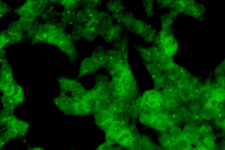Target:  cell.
Masks as SVG:
<instances>
[{
    "label": "cell",
    "instance_id": "cell-30",
    "mask_svg": "<svg viewBox=\"0 0 225 150\" xmlns=\"http://www.w3.org/2000/svg\"><path fill=\"white\" fill-rule=\"evenodd\" d=\"M100 35L99 33L95 30L85 28L83 38L88 43L93 42Z\"/></svg>",
    "mask_w": 225,
    "mask_h": 150
},
{
    "label": "cell",
    "instance_id": "cell-1",
    "mask_svg": "<svg viewBox=\"0 0 225 150\" xmlns=\"http://www.w3.org/2000/svg\"><path fill=\"white\" fill-rule=\"evenodd\" d=\"M0 143L1 150L6 143L25 137L30 123L18 118L14 113L0 110Z\"/></svg>",
    "mask_w": 225,
    "mask_h": 150
},
{
    "label": "cell",
    "instance_id": "cell-11",
    "mask_svg": "<svg viewBox=\"0 0 225 150\" xmlns=\"http://www.w3.org/2000/svg\"><path fill=\"white\" fill-rule=\"evenodd\" d=\"M111 14H110L102 21L100 30V36L105 42H111V38L113 31L115 23Z\"/></svg>",
    "mask_w": 225,
    "mask_h": 150
},
{
    "label": "cell",
    "instance_id": "cell-25",
    "mask_svg": "<svg viewBox=\"0 0 225 150\" xmlns=\"http://www.w3.org/2000/svg\"><path fill=\"white\" fill-rule=\"evenodd\" d=\"M177 16L170 12L161 16L160 18L161 25V29L167 28L173 25Z\"/></svg>",
    "mask_w": 225,
    "mask_h": 150
},
{
    "label": "cell",
    "instance_id": "cell-38",
    "mask_svg": "<svg viewBox=\"0 0 225 150\" xmlns=\"http://www.w3.org/2000/svg\"><path fill=\"white\" fill-rule=\"evenodd\" d=\"M114 146L110 145L104 142L95 150H124L123 148L119 146Z\"/></svg>",
    "mask_w": 225,
    "mask_h": 150
},
{
    "label": "cell",
    "instance_id": "cell-28",
    "mask_svg": "<svg viewBox=\"0 0 225 150\" xmlns=\"http://www.w3.org/2000/svg\"><path fill=\"white\" fill-rule=\"evenodd\" d=\"M103 4V2L100 0H80V8H98Z\"/></svg>",
    "mask_w": 225,
    "mask_h": 150
},
{
    "label": "cell",
    "instance_id": "cell-10",
    "mask_svg": "<svg viewBox=\"0 0 225 150\" xmlns=\"http://www.w3.org/2000/svg\"><path fill=\"white\" fill-rule=\"evenodd\" d=\"M141 99L146 106L150 108L155 109L162 105V94L157 90H150L145 91Z\"/></svg>",
    "mask_w": 225,
    "mask_h": 150
},
{
    "label": "cell",
    "instance_id": "cell-9",
    "mask_svg": "<svg viewBox=\"0 0 225 150\" xmlns=\"http://www.w3.org/2000/svg\"><path fill=\"white\" fill-rule=\"evenodd\" d=\"M127 148L131 150H158L157 146L152 138L145 134H140Z\"/></svg>",
    "mask_w": 225,
    "mask_h": 150
},
{
    "label": "cell",
    "instance_id": "cell-39",
    "mask_svg": "<svg viewBox=\"0 0 225 150\" xmlns=\"http://www.w3.org/2000/svg\"><path fill=\"white\" fill-rule=\"evenodd\" d=\"M173 1L171 0H155V2L158 6L156 11H157L165 8L169 7Z\"/></svg>",
    "mask_w": 225,
    "mask_h": 150
},
{
    "label": "cell",
    "instance_id": "cell-2",
    "mask_svg": "<svg viewBox=\"0 0 225 150\" xmlns=\"http://www.w3.org/2000/svg\"><path fill=\"white\" fill-rule=\"evenodd\" d=\"M174 25L158 31L152 45L156 47L162 53L170 57L176 54L178 49V43L174 35Z\"/></svg>",
    "mask_w": 225,
    "mask_h": 150
},
{
    "label": "cell",
    "instance_id": "cell-40",
    "mask_svg": "<svg viewBox=\"0 0 225 150\" xmlns=\"http://www.w3.org/2000/svg\"><path fill=\"white\" fill-rule=\"evenodd\" d=\"M21 141L26 145L27 150H45L42 148L37 147L34 145L33 146H31L28 142L27 141L25 137L23 138L19 139Z\"/></svg>",
    "mask_w": 225,
    "mask_h": 150
},
{
    "label": "cell",
    "instance_id": "cell-18",
    "mask_svg": "<svg viewBox=\"0 0 225 150\" xmlns=\"http://www.w3.org/2000/svg\"><path fill=\"white\" fill-rule=\"evenodd\" d=\"M77 10L64 8L60 13V20L67 25H71L77 23Z\"/></svg>",
    "mask_w": 225,
    "mask_h": 150
},
{
    "label": "cell",
    "instance_id": "cell-41",
    "mask_svg": "<svg viewBox=\"0 0 225 150\" xmlns=\"http://www.w3.org/2000/svg\"><path fill=\"white\" fill-rule=\"evenodd\" d=\"M11 10V7L2 1H0L1 16L10 12Z\"/></svg>",
    "mask_w": 225,
    "mask_h": 150
},
{
    "label": "cell",
    "instance_id": "cell-31",
    "mask_svg": "<svg viewBox=\"0 0 225 150\" xmlns=\"http://www.w3.org/2000/svg\"><path fill=\"white\" fill-rule=\"evenodd\" d=\"M178 87V94L181 100L188 101L192 98L191 88L186 86Z\"/></svg>",
    "mask_w": 225,
    "mask_h": 150
},
{
    "label": "cell",
    "instance_id": "cell-19",
    "mask_svg": "<svg viewBox=\"0 0 225 150\" xmlns=\"http://www.w3.org/2000/svg\"><path fill=\"white\" fill-rule=\"evenodd\" d=\"M157 31L153 28L152 25L149 23L139 36L145 42L148 44H152Z\"/></svg>",
    "mask_w": 225,
    "mask_h": 150
},
{
    "label": "cell",
    "instance_id": "cell-22",
    "mask_svg": "<svg viewBox=\"0 0 225 150\" xmlns=\"http://www.w3.org/2000/svg\"><path fill=\"white\" fill-rule=\"evenodd\" d=\"M198 129L192 125H188L186 126L183 132L184 137L190 142H195L198 139L199 133Z\"/></svg>",
    "mask_w": 225,
    "mask_h": 150
},
{
    "label": "cell",
    "instance_id": "cell-21",
    "mask_svg": "<svg viewBox=\"0 0 225 150\" xmlns=\"http://www.w3.org/2000/svg\"><path fill=\"white\" fill-rule=\"evenodd\" d=\"M157 139L160 144L166 149L171 148L174 145L176 142L170 134L166 132L160 133L158 136Z\"/></svg>",
    "mask_w": 225,
    "mask_h": 150
},
{
    "label": "cell",
    "instance_id": "cell-16",
    "mask_svg": "<svg viewBox=\"0 0 225 150\" xmlns=\"http://www.w3.org/2000/svg\"><path fill=\"white\" fill-rule=\"evenodd\" d=\"M166 72L170 78L177 83L180 82L186 74L183 67L175 64L167 70Z\"/></svg>",
    "mask_w": 225,
    "mask_h": 150
},
{
    "label": "cell",
    "instance_id": "cell-8",
    "mask_svg": "<svg viewBox=\"0 0 225 150\" xmlns=\"http://www.w3.org/2000/svg\"><path fill=\"white\" fill-rule=\"evenodd\" d=\"M129 33L125 31L122 36L110 43L112 49L117 53L122 60L128 62L129 56Z\"/></svg>",
    "mask_w": 225,
    "mask_h": 150
},
{
    "label": "cell",
    "instance_id": "cell-37",
    "mask_svg": "<svg viewBox=\"0 0 225 150\" xmlns=\"http://www.w3.org/2000/svg\"><path fill=\"white\" fill-rule=\"evenodd\" d=\"M170 134L175 142L181 138L183 134L181 129L176 126L171 128Z\"/></svg>",
    "mask_w": 225,
    "mask_h": 150
},
{
    "label": "cell",
    "instance_id": "cell-33",
    "mask_svg": "<svg viewBox=\"0 0 225 150\" xmlns=\"http://www.w3.org/2000/svg\"><path fill=\"white\" fill-rule=\"evenodd\" d=\"M219 110L216 108H212L205 106L203 110L202 116L205 119H211L216 116Z\"/></svg>",
    "mask_w": 225,
    "mask_h": 150
},
{
    "label": "cell",
    "instance_id": "cell-36",
    "mask_svg": "<svg viewBox=\"0 0 225 150\" xmlns=\"http://www.w3.org/2000/svg\"><path fill=\"white\" fill-rule=\"evenodd\" d=\"M212 91V97L219 103L223 102L225 98L224 89L222 88H215Z\"/></svg>",
    "mask_w": 225,
    "mask_h": 150
},
{
    "label": "cell",
    "instance_id": "cell-32",
    "mask_svg": "<svg viewBox=\"0 0 225 150\" xmlns=\"http://www.w3.org/2000/svg\"><path fill=\"white\" fill-rule=\"evenodd\" d=\"M197 80L192 76L186 74L178 84V87L186 86L191 88Z\"/></svg>",
    "mask_w": 225,
    "mask_h": 150
},
{
    "label": "cell",
    "instance_id": "cell-34",
    "mask_svg": "<svg viewBox=\"0 0 225 150\" xmlns=\"http://www.w3.org/2000/svg\"><path fill=\"white\" fill-rule=\"evenodd\" d=\"M190 143L186 138L182 137L175 142L174 145L178 150H187L189 147Z\"/></svg>",
    "mask_w": 225,
    "mask_h": 150
},
{
    "label": "cell",
    "instance_id": "cell-24",
    "mask_svg": "<svg viewBox=\"0 0 225 150\" xmlns=\"http://www.w3.org/2000/svg\"><path fill=\"white\" fill-rule=\"evenodd\" d=\"M60 12L58 11L53 5H51L39 17L41 21H49L60 15Z\"/></svg>",
    "mask_w": 225,
    "mask_h": 150
},
{
    "label": "cell",
    "instance_id": "cell-12",
    "mask_svg": "<svg viewBox=\"0 0 225 150\" xmlns=\"http://www.w3.org/2000/svg\"><path fill=\"white\" fill-rule=\"evenodd\" d=\"M149 23L143 19L136 17L135 16L131 18L123 26L125 30L130 33L139 35Z\"/></svg>",
    "mask_w": 225,
    "mask_h": 150
},
{
    "label": "cell",
    "instance_id": "cell-15",
    "mask_svg": "<svg viewBox=\"0 0 225 150\" xmlns=\"http://www.w3.org/2000/svg\"><path fill=\"white\" fill-rule=\"evenodd\" d=\"M192 1L186 2V6L184 12L195 19L199 20L202 19L205 13L204 7L201 4Z\"/></svg>",
    "mask_w": 225,
    "mask_h": 150
},
{
    "label": "cell",
    "instance_id": "cell-6",
    "mask_svg": "<svg viewBox=\"0 0 225 150\" xmlns=\"http://www.w3.org/2000/svg\"><path fill=\"white\" fill-rule=\"evenodd\" d=\"M1 32L4 36L7 45L15 44L27 38L26 33L20 28L17 20L12 21L6 29Z\"/></svg>",
    "mask_w": 225,
    "mask_h": 150
},
{
    "label": "cell",
    "instance_id": "cell-27",
    "mask_svg": "<svg viewBox=\"0 0 225 150\" xmlns=\"http://www.w3.org/2000/svg\"><path fill=\"white\" fill-rule=\"evenodd\" d=\"M186 6L185 1H173L169 7L170 9V12L177 16L178 14L184 11Z\"/></svg>",
    "mask_w": 225,
    "mask_h": 150
},
{
    "label": "cell",
    "instance_id": "cell-7",
    "mask_svg": "<svg viewBox=\"0 0 225 150\" xmlns=\"http://www.w3.org/2000/svg\"><path fill=\"white\" fill-rule=\"evenodd\" d=\"M135 123L125 129L118 136L117 143L119 146L126 149L129 147L140 134Z\"/></svg>",
    "mask_w": 225,
    "mask_h": 150
},
{
    "label": "cell",
    "instance_id": "cell-20",
    "mask_svg": "<svg viewBox=\"0 0 225 150\" xmlns=\"http://www.w3.org/2000/svg\"><path fill=\"white\" fill-rule=\"evenodd\" d=\"M84 26L76 23L71 25L70 34L73 41L76 43L83 38Z\"/></svg>",
    "mask_w": 225,
    "mask_h": 150
},
{
    "label": "cell",
    "instance_id": "cell-17",
    "mask_svg": "<svg viewBox=\"0 0 225 150\" xmlns=\"http://www.w3.org/2000/svg\"><path fill=\"white\" fill-rule=\"evenodd\" d=\"M108 12L113 14L120 11L128 10L129 7L124 4L121 0H111L108 1L105 4Z\"/></svg>",
    "mask_w": 225,
    "mask_h": 150
},
{
    "label": "cell",
    "instance_id": "cell-13",
    "mask_svg": "<svg viewBox=\"0 0 225 150\" xmlns=\"http://www.w3.org/2000/svg\"><path fill=\"white\" fill-rule=\"evenodd\" d=\"M98 8H80L76 11L77 22L84 26L98 13Z\"/></svg>",
    "mask_w": 225,
    "mask_h": 150
},
{
    "label": "cell",
    "instance_id": "cell-42",
    "mask_svg": "<svg viewBox=\"0 0 225 150\" xmlns=\"http://www.w3.org/2000/svg\"><path fill=\"white\" fill-rule=\"evenodd\" d=\"M69 150H77L76 149H69Z\"/></svg>",
    "mask_w": 225,
    "mask_h": 150
},
{
    "label": "cell",
    "instance_id": "cell-5",
    "mask_svg": "<svg viewBox=\"0 0 225 150\" xmlns=\"http://www.w3.org/2000/svg\"><path fill=\"white\" fill-rule=\"evenodd\" d=\"M75 44L72 40L70 33L65 31L60 42L57 46L59 50L65 53L71 63L78 61L80 52Z\"/></svg>",
    "mask_w": 225,
    "mask_h": 150
},
{
    "label": "cell",
    "instance_id": "cell-23",
    "mask_svg": "<svg viewBox=\"0 0 225 150\" xmlns=\"http://www.w3.org/2000/svg\"><path fill=\"white\" fill-rule=\"evenodd\" d=\"M141 2L146 13L144 19L149 22V20L154 16L156 12L154 8V4L155 0H142Z\"/></svg>",
    "mask_w": 225,
    "mask_h": 150
},
{
    "label": "cell",
    "instance_id": "cell-14",
    "mask_svg": "<svg viewBox=\"0 0 225 150\" xmlns=\"http://www.w3.org/2000/svg\"><path fill=\"white\" fill-rule=\"evenodd\" d=\"M90 57L99 67H106L108 61L107 52L101 45L98 44L95 47Z\"/></svg>",
    "mask_w": 225,
    "mask_h": 150
},
{
    "label": "cell",
    "instance_id": "cell-35",
    "mask_svg": "<svg viewBox=\"0 0 225 150\" xmlns=\"http://www.w3.org/2000/svg\"><path fill=\"white\" fill-rule=\"evenodd\" d=\"M204 87L202 83L197 81L191 87L192 98H199Z\"/></svg>",
    "mask_w": 225,
    "mask_h": 150
},
{
    "label": "cell",
    "instance_id": "cell-26",
    "mask_svg": "<svg viewBox=\"0 0 225 150\" xmlns=\"http://www.w3.org/2000/svg\"><path fill=\"white\" fill-rule=\"evenodd\" d=\"M99 66L90 57L86 56L81 62L80 68L83 71H90L97 69Z\"/></svg>",
    "mask_w": 225,
    "mask_h": 150
},
{
    "label": "cell",
    "instance_id": "cell-3",
    "mask_svg": "<svg viewBox=\"0 0 225 150\" xmlns=\"http://www.w3.org/2000/svg\"><path fill=\"white\" fill-rule=\"evenodd\" d=\"M51 5V1H26L15 9L14 12L20 17L38 18Z\"/></svg>",
    "mask_w": 225,
    "mask_h": 150
},
{
    "label": "cell",
    "instance_id": "cell-29",
    "mask_svg": "<svg viewBox=\"0 0 225 150\" xmlns=\"http://www.w3.org/2000/svg\"><path fill=\"white\" fill-rule=\"evenodd\" d=\"M80 0H65L59 1L57 4L64 8L77 10L80 8Z\"/></svg>",
    "mask_w": 225,
    "mask_h": 150
},
{
    "label": "cell",
    "instance_id": "cell-4",
    "mask_svg": "<svg viewBox=\"0 0 225 150\" xmlns=\"http://www.w3.org/2000/svg\"><path fill=\"white\" fill-rule=\"evenodd\" d=\"M67 25L57 17L41 24L31 42L32 44L45 42L54 33L65 31Z\"/></svg>",
    "mask_w": 225,
    "mask_h": 150
}]
</instances>
